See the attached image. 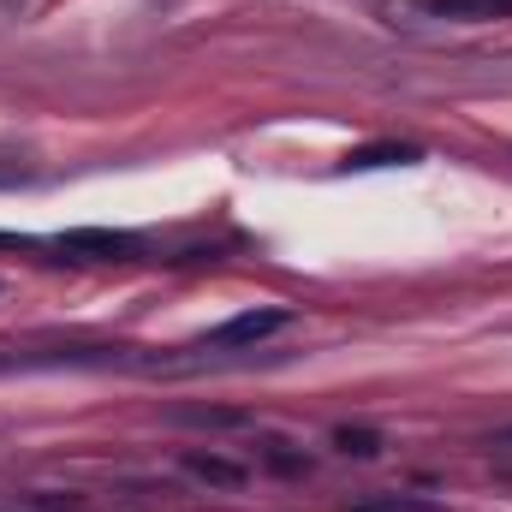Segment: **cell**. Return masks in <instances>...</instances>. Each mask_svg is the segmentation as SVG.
Listing matches in <instances>:
<instances>
[{"mask_svg": "<svg viewBox=\"0 0 512 512\" xmlns=\"http://www.w3.org/2000/svg\"><path fill=\"white\" fill-rule=\"evenodd\" d=\"M60 251L78 256V262H131L137 239L131 233H108V227H72V233H60Z\"/></svg>", "mask_w": 512, "mask_h": 512, "instance_id": "cell-1", "label": "cell"}, {"mask_svg": "<svg viewBox=\"0 0 512 512\" xmlns=\"http://www.w3.org/2000/svg\"><path fill=\"white\" fill-rule=\"evenodd\" d=\"M280 328H286V310H239L233 322H221L209 334V346H256V340H268Z\"/></svg>", "mask_w": 512, "mask_h": 512, "instance_id": "cell-2", "label": "cell"}, {"mask_svg": "<svg viewBox=\"0 0 512 512\" xmlns=\"http://www.w3.org/2000/svg\"><path fill=\"white\" fill-rule=\"evenodd\" d=\"M334 447L352 453V459H376L382 453V435L376 429H334Z\"/></svg>", "mask_w": 512, "mask_h": 512, "instance_id": "cell-3", "label": "cell"}, {"mask_svg": "<svg viewBox=\"0 0 512 512\" xmlns=\"http://www.w3.org/2000/svg\"><path fill=\"white\" fill-rule=\"evenodd\" d=\"M346 512H441L435 501H417V495H370V501H358V507Z\"/></svg>", "mask_w": 512, "mask_h": 512, "instance_id": "cell-4", "label": "cell"}, {"mask_svg": "<svg viewBox=\"0 0 512 512\" xmlns=\"http://www.w3.org/2000/svg\"><path fill=\"white\" fill-rule=\"evenodd\" d=\"M387 161H417V149L411 143H376V149L352 155V167H387Z\"/></svg>", "mask_w": 512, "mask_h": 512, "instance_id": "cell-5", "label": "cell"}, {"mask_svg": "<svg viewBox=\"0 0 512 512\" xmlns=\"http://www.w3.org/2000/svg\"><path fill=\"white\" fill-rule=\"evenodd\" d=\"M185 465H191V471H197V477H209V483H239V477H245V471H239V465H221V459H203V453H191V459H185Z\"/></svg>", "mask_w": 512, "mask_h": 512, "instance_id": "cell-6", "label": "cell"}, {"mask_svg": "<svg viewBox=\"0 0 512 512\" xmlns=\"http://www.w3.org/2000/svg\"><path fill=\"white\" fill-rule=\"evenodd\" d=\"M441 12H512V0H435Z\"/></svg>", "mask_w": 512, "mask_h": 512, "instance_id": "cell-7", "label": "cell"}]
</instances>
